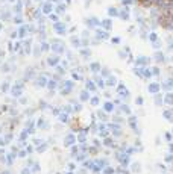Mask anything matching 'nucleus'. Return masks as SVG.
<instances>
[{
    "instance_id": "obj_1",
    "label": "nucleus",
    "mask_w": 173,
    "mask_h": 174,
    "mask_svg": "<svg viewBox=\"0 0 173 174\" xmlns=\"http://www.w3.org/2000/svg\"><path fill=\"white\" fill-rule=\"evenodd\" d=\"M84 24H85V28L94 30V29H97V28H100V18L96 17V15L85 17V18H84Z\"/></svg>"
},
{
    "instance_id": "obj_2",
    "label": "nucleus",
    "mask_w": 173,
    "mask_h": 174,
    "mask_svg": "<svg viewBox=\"0 0 173 174\" xmlns=\"http://www.w3.org/2000/svg\"><path fill=\"white\" fill-rule=\"evenodd\" d=\"M53 32L58 35V36H65L67 33H68V28H67V23H64V21H56V23H53Z\"/></svg>"
},
{
    "instance_id": "obj_3",
    "label": "nucleus",
    "mask_w": 173,
    "mask_h": 174,
    "mask_svg": "<svg viewBox=\"0 0 173 174\" xmlns=\"http://www.w3.org/2000/svg\"><path fill=\"white\" fill-rule=\"evenodd\" d=\"M131 15H132V8H131V6H121V8H120L118 18H120L121 21H129V20H131Z\"/></svg>"
},
{
    "instance_id": "obj_4",
    "label": "nucleus",
    "mask_w": 173,
    "mask_h": 174,
    "mask_svg": "<svg viewBox=\"0 0 173 174\" xmlns=\"http://www.w3.org/2000/svg\"><path fill=\"white\" fill-rule=\"evenodd\" d=\"M94 32V36L96 38H99L102 42L103 41H108V39H111V35H109V32L108 30H105V29H102V28H97V29H94L93 30Z\"/></svg>"
},
{
    "instance_id": "obj_5",
    "label": "nucleus",
    "mask_w": 173,
    "mask_h": 174,
    "mask_svg": "<svg viewBox=\"0 0 173 174\" xmlns=\"http://www.w3.org/2000/svg\"><path fill=\"white\" fill-rule=\"evenodd\" d=\"M41 6V11H43V14L47 17L49 14H52L53 12V9H55V5L50 2V0H46V2L43 3V5H40Z\"/></svg>"
},
{
    "instance_id": "obj_6",
    "label": "nucleus",
    "mask_w": 173,
    "mask_h": 174,
    "mask_svg": "<svg viewBox=\"0 0 173 174\" xmlns=\"http://www.w3.org/2000/svg\"><path fill=\"white\" fill-rule=\"evenodd\" d=\"M12 12L14 14H23L24 11V0H15V3H12Z\"/></svg>"
},
{
    "instance_id": "obj_7",
    "label": "nucleus",
    "mask_w": 173,
    "mask_h": 174,
    "mask_svg": "<svg viewBox=\"0 0 173 174\" xmlns=\"http://www.w3.org/2000/svg\"><path fill=\"white\" fill-rule=\"evenodd\" d=\"M112 26H114V23H112V18H111V17H106V18L100 20V28H102V29L111 32V30H112Z\"/></svg>"
},
{
    "instance_id": "obj_8",
    "label": "nucleus",
    "mask_w": 173,
    "mask_h": 174,
    "mask_svg": "<svg viewBox=\"0 0 173 174\" xmlns=\"http://www.w3.org/2000/svg\"><path fill=\"white\" fill-rule=\"evenodd\" d=\"M17 32H18V39H24L29 36V30H28V24H21V26L17 28Z\"/></svg>"
},
{
    "instance_id": "obj_9",
    "label": "nucleus",
    "mask_w": 173,
    "mask_h": 174,
    "mask_svg": "<svg viewBox=\"0 0 173 174\" xmlns=\"http://www.w3.org/2000/svg\"><path fill=\"white\" fill-rule=\"evenodd\" d=\"M68 42L71 44V47H75V48H81V35H76V33L70 35Z\"/></svg>"
},
{
    "instance_id": "obj_10",
    "label": "nucleus",
    "mask_w": 173,
    "mask_h": 174,
    "mask_svg": "<svg viewBox=\"0 0 173 174\" xmlns=\"http://www.w3.org/2000/svg\"><path fill=\"white\" fill-rule=\"evenodd\" d=\"M59 17H62V15H65L67 14V5L64 3V2H61V3H56L55 5V9H53Z\"/></svg>"
},
{
    "instance_id": "obj_11",
    "label": "nucleus",
    "mask_w": 173,
    "mask_h": 174,
    "mask_svg": "<svg viewBox=\"0 0 173 174\" xmlns=\"http://www.w3.org/2000/svg\"><path fill=\"white\" fill-rule=\"evenodd\" d=\"M118 12H120V8H117L114 5H111V6L106 8V15L111 17V18H115V17L118 18Z\"/></svg>"
},
{
    "instance_id": "obj_12",
    "label": "nucleus",
    "mask_w": 173,
    "mask_h": 174,
    "mask_svg": "<svg viewBox=\"0 0 173 174\" xmlns=\"http://www.w3.org/2000/svg\"><path fill=\"white\" fill-rule=\"evenodd\" d=\"M79 56L84 59H88L91 56V48L90 47H81L79 48Z\"/></svg>"
},
{
    "instance_id": "obj_13",
    "label": "nucleus",
    "mask_w": 173,
    "mask_h": 174,
    "mask_svg": "<svg viewBox=\"0 0 173 174\" xmlns=\"http://www.w3.org/2000/svg\"><path fill=\"white\" fill-rule=\"evenodd\" d=\"M47 64L50 65V67H56L59 64V55H52V56H49L47 58Z\"/></svg>"
},
{
    "instance_id": "obj_14",
    "label": "nucleus",
    "mask_w": 173,
    "mask_h": 174,
    "mask_svg": "<svg viewBox=\"0 0 173 174\" xmlns=\"http://www.w3.org/2000/svg\"><path fill=\"white\" fill-rule=\"evenodd\" d=\"M12 23L17 24V26H21V24H24L23 14H14V17H12Z\"/></svg>"
},
{
    "instance_id": "obj_15",
    "label": "nucleus",
    "mask_w": 173,
    "mask_h": 174,
    "mask_svg": "<svg viewBox=\"0 0 173 174\" xmlns=\"http://www.w3.org/2000/svg\"><path fill=\"white\" fill-rule=\"evenodd\" d=\"M120 5L121 6H135V5H138V0H121L120 2Z\"/></svg>"
},
{
    "instance_id": "obj_16",
    "label": "nucleus",
    "mask_w": 173,
    "mask_h": 174,
    "mask_svg": "<svg viewBox=\"0 0 173 174\" xmlns=\"http://www.w3.org/2000/svg\"><path fill=\"white\" fill-rule=\"evenodd\" d=\"M154 58H155V61H157V62H163V61H166L164 53H163L161 50H157V52L154 53Z\"/></svg>"
},
{
    "instance_id": "obj_17",
    "label": "nucleus",
    "mask_w": 173,
    "mask_h": 174,
    "mask_svg": "<svg viewBox=\"0 0 173 174\" xmlns=\"http://www.w3.org/2000/svg\"><path fill=\"white\" fill-rule=\"evenodd\" d=\"M149 58H146V56H140V58H137V61H135V64L137 65H147L149 64Z\"/></svg>"
},
{
    "instance_id": "obj_18",
    "label": "nucleus",
    "mask_w": 173,
    "mask_h": 174,
    "mask_svg": "<svg viewBox=\"0 0 173 174\" xmlns=\"http://www.w3.org/2000/svg\"><path fill=\"white\" fill-rule=\"evenodd\" d=\"M79 35H81V38H91V36H93V35H91V29H88V28L82 29Z\"/></svg>"
},
{
    "instance_id": "obj_19",
    "label": "nucleus",
    "mask_w": 173,
    "mask_h": 174,
    "mask_svg": "<svg viewBox=\"0 0 173 174\" xmlns=\"http://www.w3.org/2000/svg\"><path fill=\"white\" fill-rule=\"evenodd\" d=\"M47 18L50 20L52 23H56V21H59V20H61V17H59V15H58V14H56L55 11H53L52 14H49V15H47Z\"/></svg>"
},
{
    "instance_id": "obj_20",
    "label": "nucleus",
    "mask_w": 173,
    "mask_h": 174,
    "mask_svg": "<svg viewBox=\"0 0 173 174\" xmlns=\"http://www.w3.org/2000/svg\"><path fill=\"white\" fill-rule=\"evenodd\" d=\"M158 91H160V85L158 83H151L149 85V92L151 94H157Z\"/></svg>"
},
{
    "instance_id": "obj_21",
    "label": "nucleus",
    "mask_w": 173,
    "mask_h": 174,
    "mask_svg": "<svg viewBox=\"0 0 173 174\" xmlns=\"http://www.w3.org/2000/svg\"><path fill=\"white\" fill-rule=\"evenodd\" d=\"M147 39H149L151 42H155V41H157V39H160V38H158V33H157V32L151 30V32H149V36H147Z\"/></svg>"
},
{
    "instance_id": "obj_22",
    "label": "nucleus",
    "mask_w": 173,
    "mask_h": 174,
    "mask_svg": "<svg viewBox=\"0 0 173 174\" xmlns=\"http://www.w3.org/2000/svg\"><path fill=\"white\" fill-rule=\"evenodd\" d=\"M90 70H91L93 73H97V71H100V64H99V62H93V64L90 65Z\"/></svg>"
},
{
    "instance_id": "obj_23",
    "label": "nucleus",
    "mask_w": 173,
    "mask_h": 174,
    "mask_svg": "<svg viewBox=\"0 0 173 174\" xmlns=\"http://www.w3.org/2000/svg\"><path fill=\"white\" fill-rule=\"evenodd\" d=\"M161 47H163V41L161 39H157L155 42H152V48H155V50H160Z\"/></svg>"
},
{
    "instance_id": "obj_24",
    "label": "nucleus",
    "mask_w": 173,
    "mask_h": 174,
    "mask_svg": "<svg viewBox=\"0 0 173 174\" xmlns=\"http://www.w3.org/2000/svg\"><path fill=\"white\" fill-rule=\"evenodd\" d=\"M73 142H75V136H73V135H68V136H65V145H71Z\"/></svg>"
},
{
    "instance_id": "obj_25",
    "label": "nucleus",
    "mask_w": 173,
    "mask_h": 174,
    "mask_svg": "<svg viewBox=\"0 0 173 174\" xmlns=\"http://www.w3.org/2000/svg\"><path fill=\"white\" fill-rule=\"evenodd\" d=\"M118 94L120 95H128V91H126V88H125V85H118Z\"/></svg>"
},
{
    "instance_id": "obj_26",
    "label": "nucleus",
    "mask_w": 173,
    "mask_h": 174,
    "mask_svg": "<svg viewBox=\"0 0 173 174\" xmlns=\"http://www.w3.org/2000/svg\"><path fill=\"white\" fill-rule=\"evenodd\" d=\"M111 42H112L114 45L120 44V42H121V36H111Z\"/></svg>"
},
{
    "instance_id": "obj_27",
    "label": "nucleus",
    "mask_w": 173,
    "mask_h": 174,
    "mask_svg": "<svg viewBox=\"0 0 173 174\" xmlns=\"http://www.w3.org/2000/svg\"><path fill=\"white\" fill-rule=\"evenodd\" d=\"M12 95H15V97H18V95H21V88H18V85L12 89Z\"/></svg>"
},
{
    "instance_id": "obj_28",
    "label": "nucleus",
    "mask_w": 173,
    "mask_h": 174,
    "mask_svg": "<svg viewBox=\"0 0 173 174\" xmlns=\"http://www.w3.org/2000/svg\"><path fill=\"white\" fill-rule=\"evenodd\" d=\"M76 32H78V26H76V24H73V26H70V29H68V33H70V35L76 33Z\"/></svg>"
},
{
    "instance_id": "obj_29",
    "label": "nucleus",
    "mask_w": 173,
    "mask_h": 174,
    "mask_svg": "<svg viewBox=\"0 0 173 174\" xmlns=\"http://www.w3.org/2000/svg\"><path fill=\"white\" fill-rule=\"evenodd\" d=\"M164 100H166L167 103L173 105V94H167V95H166V98H164Z\"/></svg>"
},
{
    "instance_id": "obj_30",
    "label": "nucleus",
    "mask_w": 173,
    "mask_h": 174,
    "mask_svg": "<svg viewBox=\"0 0 173 174\" xmlns=\"http://www.w3.org/2000/svg\"><path fill=\"white\" fill-rule=\"evenodd\" d=\"M93 2H94V0H85V2H84V8L85 9H90L91 5H93Z\"/></svg>"
},
{
    "instance_id": "obj_31",
    "label": "nucleus",
    "mask_w": 173,
    "mask_h": 174,
    "mask_svg": "<svg viewBox=\"0 0 173 174\" xmlns=\"http://www.w3.org/2000/svg\"><path fill=\"white\" fill-rule=\"evenodd\" d=\"M103 109H105V111H109V112H111V111L114 109V106H112V103H109V102H108V103H105Z\"/></svg>"
},
{
    "instance_id": "obj_32",
    "label": "nucleus",
    "mask_w": 173,
    "mask_h": 174,
    "mask_svg": "<svg viewBox=\"0 0 173 174\" xmlns=\"http://www.w3.org/2000/svg\"><path fill=\"white\" fill-rule=\"evenodd\" d=\"M38 80H40V82H38V85H40V86H46V85H47V80H46V77H40Z\"/></svg>"
},
{
    "instance_id": "obj_33",
    "label": "nucleus",
    "mask_w": 173,
    "mask_h": 174,
    "mask_svg": "<svg viewBox=\"0 0 173 174\" xmlns=\"http://www.w3.org/2000/svg\"><path fill=\"white\" fill-rule=\"evenodd\" d=\"M87 88H88V89H91V91H94V89H96V85H94L93 82H90V80H88V82H87Z\"/></svg>"
},
{
    "instance_id": "obj_34",
    "label": "nucleus",
    "mask_w": 173,
    "mask_h": 174,
    "mask_svg": "<svg viewBox=\"0 0 173 174\" xmlns=\"http://www.w3.org/2000/svg\"><path fill=\"white\" fill-rule=\"evenodd\" d=\"M81 100H88V92H87V91H84V92L81 94Z\"/></svg>"
},
{
    "instance_id": "obj_35",
    "label": "nucleus",
    "mask_w": 173,
    "mask_h": 174,
    "mask_svg": "<svg viewBox=\"0 0 173 174\" xmlns=\"http://www.w3.org/2000/svg\"><path fill=\"white\" fill-rule=\"evenodd\" d=\"M132 171H134V173H138V171H140V164H134V165H132Z\"/></svg>"
},
{
    "instance_id": "obj_36",
    "label": "nucleus",
    "mask_w": 173,
    "mask_h": 174,
    "mask_svg": "<svg viewBox=\"0 0 173 174\" xmlns=\"http://www.w3.org/2000/svg\"><path fill=\"white\" fill-rule=\"evenodd\" d=\"M135 103H137L138 106H141V105L144 103V100H143V97H137V100H135Z\"/></svg>"
},
{
    "instance_id": "obj_37",
    "label": "nucleus",
    "mask_w": 173,
    "mask_h": 174,
    "mask_svg": "<svg viewBox=\"0 0 173 174\" xmlns=\"http://www.w3.org/2000/svg\"><path fill=\"white\" fill-rule=\"evenodd\" d=\"M152 74L158 76V74H160V68H158V67H154V68H152Z\"/></svg>"
},
{
    "instance_id": "obj_38",
    "label": "nucleus",
    "mask_w": 173,
    "mask_h": 174,
    "mask_svg": "<svg viewBox=\"0 0 173 174\" xmlns=\"http://www.w3.org/2000/svg\"><path fill=\"white\" fill-rule=\"evenodd\" d=\"M91 103H93V106H97V105H99V98H97V97L91 98Z\"/></svg>"
},
{
    "instance_id": "obj_39",
    "label": "nucleus",
    "mask_w": 173,
    "mask_h": 174,
    "mask_svg": "<svg viewBox=\"0 0 173 174\" xmlns=\"http://www.w3.org/2000/svg\"><path fill=\"white\" fill-rule=\"evenodd\" d=\"M62 17H64V23H70V21H71V17H70V15L65 14V15H62Z\"/></svg>"
},
{
    "instance_id": "obj_40",
    "label": "nucleus",
    "mask_w": 173,
    "mask_h": 174,
    "mask_svg": "<svg viewBox=\"0 0 173 174\" xmlns=\"http://www.w3.org/2000/svg\"><path fill=\"white\" fill-rule=\"evenodd\" d=\"M108 85H115V79H114L112 76H109V79H108Z\"/></svg>"
},
{
    "instance_id": "obj_41",
    "label": "nucleus",
    "mask_w": 173,
    "mask_h": 174,
    "mask_svg": "<svg viewBox=\"0 0 173 174\" xmlns=\"http://www.w3.org/2000/svg\"><path fill=\"white\" fill-rule=\"evenodd\" d=\"M128 32H129V33H135V26H134V24L128 28Z\"/></svg>"
},
{
    "instance_id": "obj_42",
    "label": "nucleus",
    "mask_w": 173,
    "mask_h": 174,
    "mask_svg": "<svg viewBox=\"0 0 173 174\" xmlns=\"http://www.w3.org/2000/svg\"><path fill=\"white\" fill-rule=\"evenodd\" d=\"M8 88H9V85H8V82H5V83L2 85V91H3V92H6V89H8Z\"/></svg>"
},
{
    "instance_id": "obj_43",
    "label": "nucleus",
    "mask_w": 173,
    "mask_h": 174,
    "mask_svg": "<svg viewBox=\"0 0 173 174\" xmlns=\"http://www.w3.org/2000/svg\"><path fill=\"white\" fill-rule=\"evenodd\" d=\"M102 74H103V76H109V70L108 68H103L102 70Z\"/></svg>"
},
{
    "instance_id": "obj_44",
    "label": "nucleus",
    "mask_w": 173,
    "mask_h": 174,
    "mask_svg": "<svg viewBox=\"0 0 173 174\" xmlns=\"http://www.w3.org/2000/svg\"><path fill=\"white\" fill-rule=\"evenodd\" d=\"M170 115H172V112H170V111L164 112V118H170Z\"/></svg>"
},
{
    "instance_id": "obj_45",
    "label": "nucleus",
    "mask_w": 173,
    "mask_h": 174,
    "mask_svg": "<svg viewBox=\"0 0 173 174\" xmlns=\"http://www.w3.org/2000/svg\"><path fill=\"white\" fill-rule=\"evenodd\" d=\"M34 2H35V3H38V6H40V5H43V3L46 2V0H34Z\"/></svg>"
},
{
    "instance_id": "obj_46",
    "label": "nucleus",
    "mask_w": 173,
    "mask_h": 174,
    "mask_svg": "<svg viewBox=\"0 0 173 174\" xmlns=\"http://www.w3.org/2000/svg\"><path fill=\"white\" fill-rule=\"evenodd\" d=\"M71 2H73V0H64V3H65L67 6H70V5H71Z\"/></svg>"
},
{
    "instance_id": "obj_47",
    "label": "nucleus",
    "mask_w": 173,
    "mask_h": 174,
    "mask_svg": "<svg viewBox=\"0 0 173 174\" xmlns=\"http://www.w3.org/2000/svg\"><path fill=\"white\" fill-rule=\"evenodd\" d=\"M18 156H20V158H24V156H26V152H20Z\"/></svg>"
},
{
    "instance_id": "obj_48",
    "label": "nucleus",
    "mask_w": 173,
    "mask_h": 174,
    "mask_svg": "<svg viewBox=\"0 0 173 174\" xmlns=\"http://www.w3.org/2000/svg\"><path fill=\"white\" fill-rule=\"evenodd\" d=\"M68 118H67V115H61V121H67Z\"/></svg>"
},
{
    "instance_id": "obj_49",
    "label": "nucleus",
    "mask_w": 173,
    "mask_h": 174,
    "mask_svg": "<svg viewBox=\"0 0 173 174\" xmlns=\"http://www.w3.org/2000/svg\"><path fill=\"white\" fill-rule=\"evenodd\" d=\"M0 30H2V23H0Z\"/></svg>"
},
{
    "instance_id": "obj_50",
    "label": "nucleus",
    "mask_w": 173,
    "mask_h": 174,
    "mask_svg": "<svg viewBox=\"0 0 173 174\" xmlns=\"http://www.w3.org/2000/svg\"><path fill=\"white\" fill-rule=\"evenodd\" d=\"M120 2H121V0H120Z\"/></svg>"
}]
</instances>
